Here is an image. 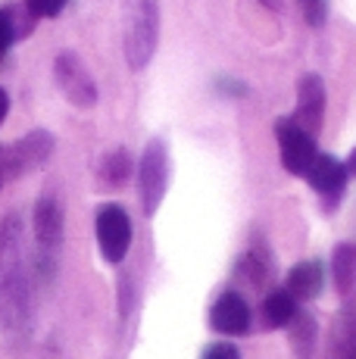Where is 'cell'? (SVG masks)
<instances>
[{"label": "cell", "instance_id": "cell-1", "mask_svg": "<svg viewBox=\"0 0 356 359\" xmlns=\"http://www.w3.org/2000/svg\"><path fill=\"white\" fill-rule=\"evenodd\" d=\"M29 313V275L22 253V225L10 216L0 229V319L22 322Z\"/></svg>", "mask_w": 356, "mask_h": 359}, {"label": "cell", "instance_id": "cell-2", "mask_svg": "<svg viewBox=\"0 0 356 359\" xmlns=\"http://www.w3.org/2000/svg\"><path fill=\"white\" fill-rule=\"evenodd\" d=\"M122 16V47L135 72L153 60L160 41V0H125Z\"/></svg>", "mask_w": 356, "mask_h": 359}, {"label": "cell", "instance_id": "cell-3", "mask_svg": "<svg viewBox=\"0 0 356 359\" xmlns=\"http://www.w3.org/2000/svg\"><path fill=\"white\" fill-rule=\"evenodd\" d=\"M63 203L57 194H41L35 203V247H38V272L47 281L57 275L60 250H63Z\"/></svg>", "mask_w": 356, "mask_h": 359}, {"label": "cell", "instance_id": "cell-4", "mask_svg": "<svg viewBox=\"0 0 356 359\" xmlns=\"http://www.w3.org/2000/svg\"><path fill=\"white\" fill-rule=\"evenodd\" d=\"M53 147H57V137L47 128H35L25 137H19L13 147L0 150V175H4V182H13V178H22L29 172L41 169L53 156Z\"/></svg>", "mask_w": 356, "mask_h": 359}, {"label": "cell", "instance_id": "cell-5", "mask_svg": "<svg viewBox=\"0 0 356 359\" xmlns=\"http://www.w3.org/2000/svg\"><path fill=\"white\" fill-rule=\"evenodd\" d=\"M166 188H169V150L163 137H153V141H147L138 163V194L144 216H153L160 210Z\"/></svg>", "mask_w": 356, "mask_h": 359}, {"label": "cell", "instance_id": "cell-6", "mask_svg": "<svg viewBox=\"0 0 356 359\" xmlns=\"http://www.w3.org/2000/svg\"><path fill=\"white\" fill-rule=\"evenodd\" d=\"M53 81H57V88L63 91V97L78 109H91L100 97L91 69L85 66V60L75 50H60L57 57H53Z\"/></svg>", "mask_w": 356, "mask_h": 359}, {"label": "cell", "instance_id": "cell-7", "mask_svg": "<svg viewBox=\"0 0 356 359\" xmlns=\"http://www.w3.org/2000/svg\"><path fill=\"white\" fill-rule=\"evenodd\" d=\"M94 231H97V244L107 262H122L132 247V219H128L125 206L104 203L94 216Z\"/></svg>", "mask_w": 356, "mask_h": 359}, {"label": "cell", "instance_id": "cell-8", "mask_svg": "<svg viewBox=\"0 0 356 359\" xmlns=\"http://www.w3.org/2000/svg\"><path fill=\"white\" fill-rule=\"evenodd\" d=\"M275 141H278V156L282 165L291 175H306V169L316 160V137L303 131L294 119H278L275 122Z\"/></svg>", "mask_w": 356, "mask_h": 359}, {"label": "cell", "instance_id": "cell-9", "mask_svg": "<svg viewBox=\"0 0 356 359\" xmlns=\"http://www.w3.org/2000/svg\"><path fill=\"white\" fill-rule=\"evenodd\" d=\"M306 182L313 184V191L319 194L322 206H325L328 212L334 210V206L341 203V197H344L347 191V165L341 160H334L331 154H316V160H313V165L306 169Z\"/></svg>", "mask_w": 356, "mask_h": 359}, {"label": "cell", "instance_id": "cell-10", "mask_svg": "<svg viewBox=\"0 0 356 359\" xmlns=\"http://www.w3.org/2000/svg\"><path fill=\"white\" fill-rule=\"evenodd\" d=\"M303 131H310L313 137L322 131L325 122V81L316 72H306L297 85V109L291 116Z\"/></svg>", "mask_w": 356, "mask_h": 359}, {"label": "cell", "instance_id": "cell-11", "mask_svg": "<svg viewBox=\"0 0 356 359\" xmlns=\"http://www.w3.org/2000/svg\"><path fill=\"white\" fill-rule=\"evenodd\" d=\"M250 322H253V313L238 291H225L216 297L213 309H210V325L213 331L225 337H241L250 331Z\"/></svg>", "mask_w": 356, "mask_h": 359}, {"label": "cell", "instance_id": "cell-12", "mask_svg": "<svg viewBox=\"0 0 356 359\" xmlns=\"http://www.w3.org/2000/svg\"><path fill=\"white\" fill-rule=\"evenodd\" d=\"M325 287V269H322L319 259H303L287 272L285 281V291L294 297V300H316Z\"/></svg>", "mask_w": 356, "mask_h": 359}, {"label": "cell", "instance_id": "cell-13", "mask_svg": "<svg viewBox=\"0 0 356 359\" xmlns=\"http://www.w3.org/2000/svg\"><path fill=\"white\" fill-rule=\"evenodd\" d=\"M328 359H356V303H347L334 319L328 337Z\"/></svg>", "mask_w": 356, "mask_h": 359}, {"label": "cell", "instance_id": "cell-14", "mask_svg": "<svg viewBox=\"0 0 356 359\" xmlns=\"http://www.w3.org/2000/svg\"><path fill=\"white\" fill-rule=\"evenodd\" d=\"M297 313H300L297 300H294V297L287 294L285 287H282V291L266 294L263 306H259V316H263V325L266 328H287Z\"/></svg>", "mask_w": 356, "mask_h": 359}, {"label": "cell", "instance_id": "cell-15", "mask_svg": "<svg viewBox=\"0 0 356 359\" xmlns=\"http://www.w3.org/2000/svg\"><path fill=\"white\" fill-rule=\"evenodd\" d=\"M132 172H135L132 154H128L125 147H116V150H109L104 160H100L97 175H100V182H104L107 188H122V184L132 178Z\"/></svg>", "mask_w": 356, "mask_h": 359}, {"label": "cell", "instance_id": "cell-16", "mask_svg": "<svg viewBox=\"0 0 356 359\" xmlns=\"http://www.w3.org/2000/svg\"><path fill=\"white\" fill-rule=\"evenodd\" d=\"M238 275H241L247 285L253 287H263L269 285L272 278V257L266 247H250L247 253L241 257V262H238Z\"/></svg>", "mask_w": 356, "mask_h": 359}, {"label": "cell", "instance_id": "cell-17", "mask_svg": "<svg viewBox=\"0 0 356 359\" xmlns=\"http://www.w3.org/2000/svg\"><path fill=\"white\" fill-rule=\"evenodd\" d=\"M331 278L341 294H350L356 285V247L353 244H338L331 253Z\"/></svg>", "mask_w": 356, "mask_h": 359}, {"label": "cell", "instance_id": "cell-18", "mask_svg": "<svg viewBox=\"0 0 356 359\" xmlns=\"http://www.w3.org/2000/svg\"><path fill=\"white\" fill-rule=\"evenodd\" d=\"M287 328H291V347L297 359H313L316 353V319L310 313H297Z\"/></svg>", "mask_w": 356, "mask_h": 359}, {"label": "cell", "instance_id": "cell-19", "mask_svg": "<svg viewBox=\"0 0 356 359\" xmlns=\"http://www.w3.org/2000/svg\"><path fill=\"white\" fill-rule=\"evenodd\" d=\"M22 6L35 19H57L69 6V0H22Z\"/></svg>", "mask_w": 356, "mask_h": 359}, {"label": "cell", "instance_id": "cell-20", "mask_svg": "<svg viewBox=\"0 0 356 359\" xmlns=\"http://www.w3.org/2000/svg\"><path fill=\"white\" fill-rule=\"evenodd\" d=\"M300 13H303V22L310 29H322L328 19V0H297Z\"/></svg>", "mask_w": 356, "mask_h": 359}, {"label": "cell", "instance_id": "cell-21", "mask_svg": "<svg viewBox=\"0 0 356 359\" xmlns=\"http://www.w3.org/2000/svg\"><path fill=\"white\" fill-rule=\"evenodd\" d=\"M16 29H13V16H10V10H0V63L6 60V53H10V47L16 44Z\"/></svg>", "mask_w": 356, "mask_h": 359}, {"label": "cell", "instance_id": "cell-22", "mask_svg": "<svg viewBox=\"0 0 356 359\" xmlns=\"http://www.w3.org/2000/svg\"><path fill=\"white\" fill-rule=\"evenodd\" d=\"M203 359H241V353H238L235 344H213V347L203 350Z\"/></svg>", "mask_w": 356, "mask_h": 359}, {"label": "cell", "instance_id": "cell-23", "mask_svg": "<svg viewBox=\"0 0 356 359\" xmlns=\"http://www.w3.org/2000/svg\"><path fill=\"white\" fill-rule=\"evenodd\" d=\"M219 94L222 97H247V85L244 81H235V79H219L216 81Z\"/></svg>", "mask_w": 356, "mask_h": 359}, {"label": "cell", "instance_id": "cell-24", "mask_svg": "<svg viewBox=\"0 0 356 359\" xmlns=\"http://www.w3.org/2000/svg\"><path fill=\"white\" fill-rule=\"evenodd\" d=\"M6 116H10V94L0 88V126L6 122Z\"/></svg>", "mask_w": 356, "mask_h": 359}, {"label": "cell", "instance_id": "cell-25", "mask_svg": "<svg viewBox=\"0 0 356 359\" xmlns=\"http://www.w3.org/2000/svg\"><path fill=\"white\" fill-rule=\"evenodd\" d=\"M263 6H269L272 13H282V0H259Z\"/></svg>", "mask_w": 356, "mask_h": 359}, {"label": "cell", "instance_id": "cell-26", "mask_svg": "<svg viewBox=\"0 0 356 359\" xmlns=\"http://www.w3.org/2000/svg\"><path fill=\"white\" fill-rule=\"evenodd\" d=\"M344 165H347V175H356V147H353V154H350V160H347Z\"/></svg>", "mask_w": 356, "mask_h": 359}, {"label": "cell", "instance_id": "cell-27", "mask_svg": "<svg viewBox=\"0 0 356 359\" xmlns=\"http://www.w3.org/2000/svg\"><path fill=\"white\" fill-rule=\"evenodd\" d=\"M0 188H4V175H0Z\"/></svg>", "mask_w": 356, "mask_h": 359}]
</instances>
